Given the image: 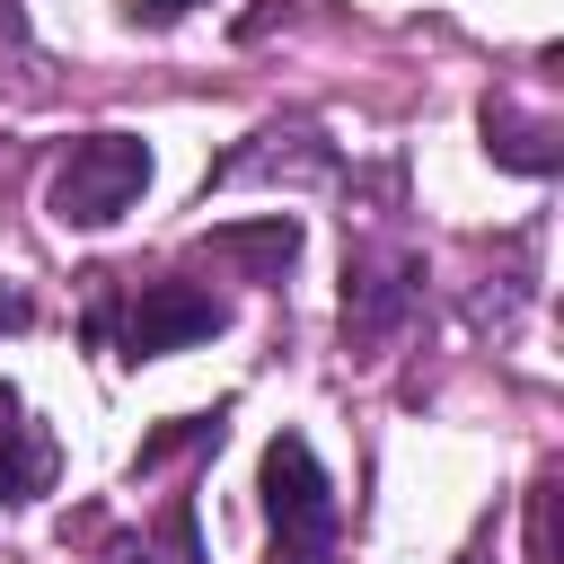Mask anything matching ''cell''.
Masks as SVG:
<instances>
[{"label": "cell", "mask_w": 564, "mask_h": 564, "mask_svg": "<svg viewBox=\"0 0 564 564\" xmlns=\"http://www.w3.org/2000/svg\"><path fill=\"white\" fill-rule=\"evenodd\" d=\"M212 256L247 264L256 282H282V273H291V256H300V220H291V212H264V220H229V229H212Z\"/></svg>", "instance_id": "obj_6"}, {"label": "cell", "mask_w": 564, "mask_h": 564, "mask_svg": "<svg viewBox=\"0 0 564 564\" xmlns=\"http://www.w3.org/2000/svg\"><path fill=\"white\" fill-rule=\"evenodd\" d=\"M264 511H273V564H335V485L300 432L264 449Z\"/></svg>", "instance_id": "obj_2"}, {"label": "cell", "mask_w": 564, "mask_h": 564, "mask_svg": "<svg viewBox=\"0 0 564 564\" xmlns=\"http://www.w3.org/2000/svg\"><path fill=\"white\" fill-rule=\"evenodd\" d=\"M397 308H405V264H352L344 273V344H379L388 326H397Z\"/></svg>", "instance_id": "obj_7"}, {"label": "cell", "mask_w": 564, "mask_h": 564, "mask_svg": "<svg viewBox=\"0 0 564 564\" xmlns=\"http://www.w3.org/2000/svg\"><path fill=\"white\" fill-rule=\"evenodd\" d=\"M53 432L26 414V397L0 379V502H35L44 485H53Z\"/></svg>", "instance_id": "obj_4"}, {"label": "cell", "mask_w": 564, "mask_h": 564, "mask_svg": "<svg viewBox=\"0 0 564 564\" xmlns=\"http://www.w3.org/2000/svg\"><path fill=\"white\" fill-rule=\"evenodd\" d=\"M229 326V308L212 300V291H194V282H141L132 291V308H123V326L106 335L123 361H159V352H185V344H203V335H220Z\"/></svg>", "instance_id": "obj_3"}, {"label": "cell", "mask_w": 564, "mask_h": 564, "mask_svg": "<svg viewBox=\"0 0 564 564\" xmlns=\"http://www.w3.org/2000/svg\"><path fill=\"white\" fill-rule=\"evenodd\" d=\"M0 44H26V9L18 0H0Z\"/></svg>", "instance_id": "obj_13"}, {"label": "cell", "mask_w": 564, "mask_h": 564, "mask_svg": "<svg viewBox=\"0 0 564 564\" xmlns=\"http://www.w3.org/2000/svg\"><path fill=\"white\" fill-rule=\"evenodd\" d=\"M26 317H35V300H26V291H18V282H0V335H18V326H26Z\"/></svg>", "instance_id": "obj_11"}, {"label": "cell", "mask_w": 564, "mask_h": 564, "mask_svg": "<svg viewBox=\"0 0 564 564\" xmlns=\"http://www.w3.org/2000/svg\"><path fill=\"white\" fill-rule=\"evenodd\" d=\"M485 150L502 167H520V176H546L555 167V123H529V115H511V106L485 97Z\"/></svg>", "instance_id": "obj_8"}, {"label": "cell", "mask_w": 564, "mask_h": 564, "mask_svg": "<svg viewBox=\"0 0 564 564\" xmlns=\"http://www.w3.org/2000/svg\"><path fill=\"white\" fill-rule=\"evenodd\" d=\"M159 546H167V564H203V546H194V502H167V529H159Z\"/></svg>", "instance_id": "obj_10"}, {"label": "cell", "mask_w": 564, "mask_h": 564, "mask_svg": "<svg viewBox=\"0 0 564 564\" xmlns=\"http://www.w3.org/2000/svg\"><path fill=\"white\" fill-rule=\"evenodd\" d=\"M141 185H150V150H141L132 132H88V141H70V159L53 167L44 212H53L62 229H106V220H123V212L141 203Z\"/></svg>", "instance_id": "obj_1"}, {"label": "cell", "mask_w": 564, "mask_h": 564, "mask_svg": "<svg viewBox=\"0 0 564 564\" xmlns=\"http://www.w3.org/2000/svg\"><path fill=\"white\" fill-rule=\"evenodd\" d=\"M529 564H555V476H538L529 494Z\"/></svg>", "instance_id": "obj_9"}, {"label": "cell", "mask_w": 564, "mask_h": 564, "mask_svg": "<svg viewBox=\"0 0 564 564\" xmlns=\"http://www.w3.org/2000/svg\"><path fill=\"white\" fill-rule=\"evenodd\" d=\"M185 9H194V0H132V18H141V26H167V18H185Z\"/></svg>", "instance_id": "obj_12"}, {"label": "cell", "mask_w": 564, "mask_h": 564, "mask_svg": "<svg viewBox=\"0 0 564 564\" xmlns=\"http://www.w3.org/2000/svg\"><path fill=\"white\" fill-rule=\"evenodd\" d=\"M256 176H335V159L317 150V132H256L212 167V185H256Z\"/></svg>", "instance_id": "obj_5"}]
</instances>
